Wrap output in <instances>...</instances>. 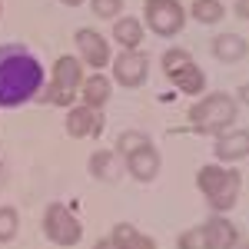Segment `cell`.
Listing matches in <instances>:
<instances>
[{
    "mask_svg": "<svg viewBox=\"0 0 249 249\" xmlns=\"http://www.w3.org/2000/svg\"><path fill=\"white\" fill-rule=\"evenodd\" d=\"M50 83L67 87V90H77V93H80V83H83V63H80V57H73V53H63V57L53 60Z\"/></svg>",
    "mask_w": 249,
    "mask_h": 249,
    "instance_id": "16",
    "label": "cell"
},
{
    "mask_svg": "<svg viewBox=\"0 0 249 249\" xmlns=\"http://www.w3.org/2000/svg\"><path fill=\"white\" fill-rule=\"evenodd\" d=\"M216 163H239L249 156V130H226L213 143Z\"/></svg>",
    "mask_w": 249,
    "mask_h": 249,
    "instance_id": "12",
    "label": "cell"
},
{
    "mask_svg": "<svg viewBox=\"0 0 249 249\" xmlns=\"http://www.w3.org/2000/svg\"><path fill=\"white\" fill-rule=\"evenodd\" d=\"M0 17H3V3H0Z\"/></svg>",
    "mask_w": 249,
    "mask_h": 249,
    "instance_id": "31",
    "label": "cell"
},
{
    "mask_svg": "<svg viewBox=\"0 0 249 249\" xmlns=\"http://www.w3.org/2000/svg\"><path fill=\"white\" fill-rule=\"evenodd\" d=\"M90 10L100 20H116L123 17V0H90Z\"/></svg>",
    "mask_w": 249,
    "mask_h": 249,
    "instance_id": "25",
    "label": "cell"
},
{
    "mask_svg": "<svg viewBox=\"0 0 249 249\" xmlns=\"http://www.w3.org/2000/svg\"><path fill=\"white\" fill-rule=\"evenodd\" d=\"M77 90H67V87H57V83H50V80H47V83H43V90H40V103H43V107H73V103H77Z\"/></svg>",
    "mask_w": 249,
    "mask_h": 249,
    "instance_id": "20",
    "label": "cell"
},
{
    "mask_svg": "<svg viewBox=\"0 0 249 249\" xmlns=\"http://www.w3.org/2000/svg\"><path fill=\"white\" fill-rule=\"evenodd\" d=\"M67 133L73 140H87V136H100L103 133V110H93L87 103H73L67 110V120H63Z\"/></svg>",
    "mask_w": 249,
    "mask_h": 249,
    "instance_id": "8",
    "label": "cell"
},
{
    "mask_svg": "<svg viewBox=\"0 0 249 249\" xmlns=\"http://www.w3.org/2000/svg\"><path fill=\"white\" fill-rule=\"evenodd\" d=\"M143 37H146L143 20H136V17H116L113 20V43H120L123 50H140Z\"/></svg>",
    "mask_w": 249,
    "mask_h": 249,
    "instance_id": "18",
    "label": "cell"
},
{
    "mask_svg": "<svg viewBox=\"0 0 249 249\" xmlns=\"http://www.w3.org/2000/svg\"><path fill=\"white\" fill-rule=\"evenodd\" d=\"M40 230H43V236L60 249H70L83 239V223H80V216L70 210L67 203H50V206L43 210Z\"/></svg>",
    "mask_w": 249,
    "mask_h": 249,
    "instance_id": "4",
    "label": "cell"
},
{
    "mask_svg": "<svg viewBox=\"0 0 249 249\" xmlns=\"http://www.w3.org/2000/svg\"><path fill=\"white\" fill-rule=\"evenodd\" d=\"M206 249H236L239 246V230L226 213H210V219L203 223Z\"/></svg>",
    "mask_w": 249,
    "mask_h": 249,
    "instance_id": "10",
    "label": "cell"
},
{
    "mask_svg": "<svg viewBox=\"0 0 249 249\" xmlns=\"http://www.w3.org/2000/svg\"><path fill=\"white\" fill-rule=\"evenodd\" d=\"M47 83L43 63L23 43H0V110H17L37 100Z\"/></svg>",
    "mask_w": 249,
    "mask_h": 249,
    "instance_id": "1",
    "label": "cell"
},
{
    "mask_svg": "<svg viewBox=\"0 0 249 249\" xmlns=\"http://www.w3.org/2000/svg\"><path fill=\"white\" fill-rule=\"evenodd\" d=\"M60 3H63V7H80L83 0H60Z\"/></svg>",
    "mask_w": 249,
    "mask_h": 249,
    "instance_id": "28",
    "label": "cell"
},
{
    "mask_svg": "<svg viewBox=\"0 0 249 249\" xmlns=\"http://www.w3.org/2000/svg\"><path fill=\"white\" fill-rule=\"evenodd\" d=\"M236 103H243V107H249V83H243V87L236 90Z\"/></svg>",
    "mask_w": 249,
    "mask_h": 249,
    "instance_id": "27",
    "label": "cell"
},
{
    "mask_svg": "<svg viewBox=\"0 0 249 249\" xmlns=\"http://www.w3.org/2000/svg\"><path fill=\"white\" fill-rule=\"evenodd\" d=\"M239 246H243V239H239ZM243 249H249V243H246V246H243Z\"/></svg>",
    "mask_w": 249,
    "mask_h": 249,
    "instance_id": "30",
    "label": "cell"
},
{
    "mask_svg": "<svg viewBox=\"0 0 249 249\" xmlns=\"http://www.w3.org/2000/svg\"><path fill=\"white\" fill-rule=\"evenodd\" d=\"M196 190L203 193L210 213H232L243 190V173L236 163H206L196 170Z\"/></svg>",
    "mask_w": 249,
    "mask_h": 249,
    "instance_id": "2",
    "label": "cell"
},
{
    "mask_svg": "<svg viewBox=\"0 0 249 249\" xmlns=\"http://www.w3.org/2000/svg\"><path fill=\"white\" fill-rule=\"evenodd\" d=\"M143 27H150L156 37L173 40L186 27V7L179 0H146L143 3Z\"/></svg>",
    "mask_w": 249,
    "mask_h": 249,
    "instance_id": "5",
    "label": "cell"
},
{
    "mask_svg": "<svg viewBox=\"0 0 249 249\" xmlns=\"http://www.w3.org/2000/svg\"><path fill=\"white\" fill-rule=\"evenodd\" d=\"M146 143H153V136L150 133H143V130H123V133L116 136V153L120 156H130V153H136L140 146H146Z\"/></svg>",
    "mask_w": 249,
    "mask_h": 249,
    "instance_id": "21",
    "label": "cell"
},
{
    "mask_svg": "<svg viewBox=\"0 0 249 249\" xmlns=\"http://www.w3.org/2000/svg\"><path fill=\"white\" fill-rule=\"evenodd\" d=\"M110 96H113V80L107 77L103 70H93L90 77H83V83H80V103H87L93 110H103L110 103Z\"/></svg>",
    "mask_w": 249,
    "mask_h": 249,
    "instance_id": "13",
    "label": "cell"
},
{
    "mask_svg": "<svg viewBox=\"0 0 249 249\" xmlns=\"http://www.w3.org/2000/svg\"><path fill=\"white\" fill-rule=\"evenodd\" d=\"M236 116H239V103L232 93H223V90H213V93H203L196 103L190 107V120L193 133L196 136H219L236 126Z\"/></svg>",
    "mask_w": 249,
    "mask_h": 249,
    "instance_id": "3",
    "label": "cell"
},
{
    "mask_svg": "<svg viewBox=\"0 0 249 249\" xmlns=\"http://www.w3.org/2000/svg\"><path fill=\"white\" fill-rule=\"evenodd\" d=\"M73 43H77L80 63H83V67H90V70H103V67L113 60V47H110V40L103 37L100 30L83 27V30L73 34Z\"/></svg>",
    "mask_w": 249,
    "mask_h": 249,
    "instance_id": "7",
    "label": "cell"
},
{
    "mask_svg": "<svg viewBox=\"0 0 249 249\" xmlns=\"http://www.w3.org/2000/svg\"><path fill=\"white\" fill-rule=\"evenodd\" d=\"M190 17L203 27H216L226 17V3L223 0H193L190 3Z\"/></svg>",
    "mask_w": 249,
    "mask_h": 249,
    "instance_id": "19",
    "label": "cell"
},
{
    "mask_svg": "<svg viewBox=\"0 0 249 249\" xmlns=\"http://www.w3.org/2000/svg\"><path fill=\"white\" fill-rule=\"evenodd\" d=\"M87 170H90V176H93L96 183H116V179L126 173V166H123V156L116 153V150L100 146V150H93V153H90Z\"/></svg>",
    "mask_w": 249,
    "mask_h": 249,
    "instance_id": "11",
    "label": "cell"
},
{
    "mask_svg": "<svg viewBox=\"0 0 249 249\" xmlns=\"http://www.w3.org/2000/svg\"><path fill=\"white\" fill-rule=\"evenodd\" d=\"M20 232V213L17 206H0V246L14 243Z\"/></svg>",
    "mask_w": 249,
    "mask_h": 249,
    "instance_id": "22",
    "label": "cell"
},
{
    "mask_svg": "<svg viewBox=\"0 0 249 249\" xmlns=\"http://www.w3.org/2000/svg\"><path fill=\"white\" fill-rule=\"evenodd\" d=\"M232 14L239 20H249V0H236V3H232Z\"/></svg>",
    "mask_w": 249,
    "mask_h": 249,
    "instance_id": "26",
    "label": "cell"
},
{
    "mask_svg": "<svg viewBox=\"0 0 249 249\" xmlns=\"http://www.w3.org/2000/svg\"><path fill=\"white\" fill-rule=\"evenodd\" d=\"M176 249H206V236H203V223L190 226L176 236Z\"/></svg>",
    "mask_w": 249,
    "mask_h": 249,
    "instance_id": "24",
    "label": "cell"
},
{
    "mask_svg": "<svg viewBox=\"0 0 249 249\" xmlns=\"http://www.w3.org/2000/svg\"><path fill=\"white\" fill-rule=\"evenodd\" d=\"M170 80H173V87H176V93H183V96L206 93V73H203V67L196 60H190L186 67H179L176 73H170Z\"/></svg>",
    "mask_w": 249,
    "mask_h": 249,
    "instance_id": "15",
    "label": "cell"
},
{
    "mask_svg": "<svg viewBox=\"0 0 249 249\" xmlns=\"http://www.w3.org/2000/svg\"><path fill=\"white\" fill-rule=\"evenodd\" d=\"M3 179H7V170H3V156H0V186H3Z\"/></svg>",
    "mask_w": 249,
    "mask_h": 249,
    "instance_id": "29",
    "label": "cell"
},
{
    "mask_svg": "<svg viewBox=\"0 0 249 249\" xmlns=\"http://www.w3.org/2000/svg\"><path fill=\"white\" fill-rule=\"evenodd\" d=\"M123 166H126V173L133 176L136 183H153L156 176H160V170H163V156H160V150H156L153 143H146L136 153L123 156Z\"/></svg>",
    "mask_w": 249,
    "mask_h": 249,
    "instance_id": "9",
    "label": "cell"
},
{
    "mask_svg": "<svg viewBox=\"0 0 249 249\" xmlns=\"http://www.w3.org/2000/svg\"><path fill=\"white\" fill-rule=\"evenodd\" d=\"M107 236L113 239V249H156L153 236H146L143 230H136L133 223H116Z\"/></svg>",
    "mask_w": 249,
    "mask_h": 249,
    "instance_id": "17",
    "label": "cell"
},
{
    "mask_svg": "<svg viewBox=\"0 0 249 249\" xmlns=\"http://www.w3.org/2000/svg\"><path fill=\"white\" fill-rule=\"evenodd\" d=\"M210 53L219 63H239V60H246V53H249V40L243 37V34H216L213 37V43H210Z\"/></svg>",
    "mask_w": 249,
    "mask_h": 249,
    "instance_id": "14",
    "label": "cell"
},
{
    "mask_svg": "<svg viewBox=\"0 0 249 249\" xmlns=\"http://www.w3.org/2000/svg\"><path fill=\"white\" fill-rule=\"evenodd\" d=\"M150 77V57L143 50H120L110 60V80L123 90H140Z\"/></svg>",
    "mask_w": 249,
    "mask_h": 249,
    "instance_id": "6",
    "label": "cell"
},
{
    "mask_svg": "<svg viewBox=\"0 0 249 249\" xmlns=\"http://www.w3.org/2000/svg\"><path fill=\"white\" fill-rule=\"evenodd\" d=\"M190 60H193V57H190V50H183V47H170V50L160 57V67H163V73L170 77V73H176L179 67H186Z\"/></svg>",
    "mask_w": 249,
    "mask_h": 249,
    "instance_id": "23",
    "label": "cell"
}]
</instances>
